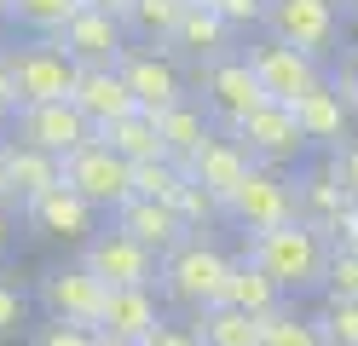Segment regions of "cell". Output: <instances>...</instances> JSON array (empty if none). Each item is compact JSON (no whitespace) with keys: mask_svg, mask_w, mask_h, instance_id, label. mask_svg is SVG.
Returning a JSON list of instances; mask_svg holds the SVG:
<instances>
[{"mask_svg":"<svg viewBox=\"0 0 358 346\" xmlns=\"http://www.w3.org/2000/svg\"><path fill=\"white\" fill-rule=\"evenodd\" d=\"M237 29L226 17H220L214 6H185V17H179V29L168 35V52L179 58V64H191V69H203V64H214V58H226V52H237Z\"/></svg>","mask_w":358,"mask_h":346,"instance_id":"obj_16","label":"cell"},{"mask_svg":"<svg viewBox=\"0 0 358 346\" xmlns=\"http://www.w3.org/2000/svg\"><path fill=\"white\" fill-rule=\"evenodd\" d=\"M324 300H358V254H352V248H335V254H329Z\"/></svg>","mask_w":358,"mask_h":346,"instance_id":"obj_35","label":"cell"},{"mask_svg":"<svg viewBox=\"0 0 358 346\" xmlns=\"http://www.w3.org/2000/svg\"><path fill=\"white\" fill-rule=\"evenodd\" d=\"M24 329H29V294L0 271V340H17Z\"/></svg>","mask_w":358,"mask_h":346,"instance_id":"obj_34","label":"cell"},{"mask_svg":"<svg viewBox=\"0 0 358 346\" xmlns=\"http://www.w3.org/2000/svg\"><path fill=\"white\" fill-rule=\"evenodd\" d=\"M318 323H324L329 346H358V300H324Z\"/></svg>","mask_w":358,"mask_h":346,"instance_id":"obj_33","label":"cell"},{"mask_svg":"<svg viewBox=\"0 0 358 346\" xmlns=\"http://www.w3.org/2000/svg\"><path fill=\"white\" fill-rule=\"evenodd\" d=\"M179 185H185V168L173 156H156V161H139L133 168V196H156V202H173Z\"/></svg>","mask_w":358,"mask_h":346,"instance_id":"obj_31","label":"cell"},{"mask_svg":"<svg viewBox=\"0 0 358 346\" xmlns=\"http://www.w3.org/2000/svg\"><path fill=\"white\" fill-rule=\"evenodd\" d=\"M0 145H6V122H0Z\"/></svg>","mask_w":358,"mask_h":346,"instance_id":"obj_50","label":"cell"},{"mask_svg":"<svg viewBox=\"0 0 358 346\" xmlns=\"http://www.w3.org/2000/svg\"><path fill=\"white\" fill-rule=\"evenodd\" d=\"M266 35L324 64L335 58V41H341V0H272L266 6Z\"/></svg>","mask_w":358,"mask_h":346,"instance_id":"obj_6","label":"cell"},{"mask_svg":"<svg viewBox=\"0 0 358 346\" xmlns=\"http://www.w3.org/2000/svg\"><path fill=\"white\" fill-rule=\"evenodd\" d=\"M162 317H168V300L156 294V289H110L99 329L104 335H122V340H145Z\"/></svg>","mask_w":358,"mask_h":346,"instance_id":"obj_23","label":"cell"},{"mask_svg":"<svg viewBox=\"0 0 358 346\" xmlns=\"http://www.w3.org/2000/svg\"><path fill=\"white\" fill-rule=\"evenodd\" d=\"M191 6H214V0H191Z\"/></svg>","mask_w":358,"mask_h":346,"instance_id":"obj_48","label":"cell"},{"mask_svg":"<svg viewBox=\"0 0 358 346\" xmlns=\"http://www.w3.org/2000/svg\"><path fill=\"white\" fill-rule=\"evenodd\" d=\"M196 104L214 115L220 133H231L243 115H255L266 104V87H260V75L249 69L243 52H226V58H214V64L196 69Z\"/></svg>","mask_w":358,"mask_h":346,"instance_id":"obj_3","label":"cell"},{"mask_svg":"<svg viewBox=\"0 0 358 346\" xmlns=\"http://www.w3.org/2000/svg\"><path fill=\"white\" fill-rule=\"evenodd\" d=\"M6 52H12V46H6ZM17 110H24V99H17V81H12L6 58H0V122L12 127V115H17Z\"/></svg>","mask_w":358,"mask_h":346,"instance_id":"obj_41","label":"cell"},{"mask_svg":"<svg viewBox=\"0 0 358 346\" xmlns=\"http://www.w3.org/2000/svg\"><path fill=\"white\" fill-rule=\"evenodd\" d=\"M266 6H272V0H214V12L226 17L237 35H243V29H255V23L266 29Z\"/></svg>","mask_w":358,"mask_h":346,"instance_id":"obj_37","label":"cell"},{"mask_svg":"<svg viewBox=\"0 0 358 346\" xmlns=\"http://www.w3.org/2000/svg\"><path fill=\"white\" fill-rule=\"evenodd\" d=\"M249 168H255V161H249V150H243L231 133H214L208 145H203V156H196L185 173L203 185V191H214L220 202H231V196H237V185L249 179Z\"/></svg>","mask_w":358,"mask_h":346,"instance_id":"obj_22","label":"cell"},{"mask_svg":"<svg viewBox=\"0 0 358 346\" xmlns=\"http://www.w3.org/2000/svg\"><path fill=\"white\" fill-rule=\"evenodd\" d=\"M352 208V196L341 191V179L329 173V161H318V168H295V219L312 225V231H329L341 225V214Z\"/></svg>","mask_w":358,"mask_h":346,"instance_id":"obj_17","label":"cell"},{"mask_svg":"<svg viewBox=\"0 0 358 346\" xmlns=\"http://www.w3.org/2000/svg\"><path fill=\"white\" fill-rule=\"evenodd\" d=\"M243 58H249V69L260 75V87H266V99H272V104H301L306 92H318L329 81L318 58H306V52H295V46H283L272 35H260Z\"/></svg>","mask_w":358,"mask_h":346,"instance_id":"obj_11","label":"cell"},{"mask_svg":"<svg viewBox=\"0 0 358 346\" xmlns=\"http://www.w3.org/2000/svg\"><path fill=\"white\" fill-rule=\"evenodd\" d=\"M341 17H352V23H358V0H341Z\"/></svg>","mask_w":358,"mask_h":346,"instance_id":"obj_47","label":"cell"},{"mask_svg":"<svg viewBox=\"0 0 358 346\" xmlns=\"http://www.w3.org/2000/svg\"><path fill=\"white\" fill-rule=\"evenodd\" d=\"M52 41L64 46V58H70L76 69H116L127 58V46H133L127 23L110 17V12H99V6H81Z\"/></svg>","mask_w":358,"mask_h":346,"instance_id":"obj_13","label":"cell"},{"mask_svg":"<svg viewBox=\"0 0 358 346\" xmlns=\"http://www.w3.org/2000/svg\"><path fill=\"white\" fill-rule=\"evenodd\" d=\"M0 156H6V185H12V208L35 202L41 191H52V185H64V161L24 145V138L6 133V145H0Z\"/></svg>","mask_w":358,"mask_h":346,"instance_id":"obj_21","label":"cell"},{"mask_svg":"<svg viewBox=\"0 0 358 346\" xmlns=\"http://www.w3.org/2000/svg\"><path fill=\"white\" fill-rule=\"evenodd\" d=\"M110 219H116L127 237H139V243L156 254V260H162L168 248H179V243L191 237V231H185V219H179V208H173V202H156V196H133V202H122Z\"/></svg>","mask_w":358,"mask_h":346,"instance_id":"obj_18","label":"cell"},{"mask_svg":"<svg viewBox=\"0 0 358 346\" xmlns=\"http://www.w3.org/2000/svg\"><path fill=\"white\" fill-rule=\"evenodd\" d=\"M329 243H335V248H352V254H358V202H352L347 214H341V225L329 231Z\"/></svg>","mask_w":358,"mask_h":346,"instance_id":"obj_42","label":"cell"},{"mask_svg":"<svg viewBox=\"0 0 358 346\" xmlns=\"http://www.w3.org/2000/svg\"><path fill=\"white\" fill-rule=\"evenodd\" d=\"M0 58H6V35H0Z\"/></svg>","mask_w":358,"mask_h":346,"instance_id":"obj_51","label":"cell"},{"mask_svg":"<svg viewBox=\"0 0 358 346\" xmlns=\"http://www.w3.org/2000/svg\"><path fill=\"white\" fill-rule=\"evenodd\" d=\"M99 145H110L122 161H156V156H168L162 150V127H156V115H145V110H133V115H122V122H110V127H99L93 133Z\"/></svg>","mask_w":358,"mask_h":346,"instance_id":"obj_26","label":"cell"},{"mask_svg":"<svg viewBox=\"0 0 358 346\" xmlns=\"http://www.w3.org/2000/svg\"><path fill=\"white\" fill-rule=\"evenodd\" d=\"M17 214L29 219V231L35 237H58V243H87L99 231V208L87 202V196H76L70 185H52V191H41L35 202H24Z\"/></svg>","mask_w":358,"mask_h":346,"instance_id":"obj_15","label":"cell"},{"mask_svg":"<svg viewBox=\"0 0 358 346\" xmlns=\"http://www.w3.org/2000/svg\"><path fill=\"white\" fill-rule=\"evenodd\" d=\"M12 231H17V219H12V202H0V260L12 254Z\"/></svg>","mask_w":358,"mask_h":346,"instance_id":"obj_43","label":"cell"},{"mask_svg":"<svg viewBox=\"0 0 358 346\" xmlns=\"http://www.w3.org/2000/svg\"><path fill=\"white\" fill-rule=\"evenodd\" d=\"M243 254H249V260L272 277L289 300H301V294H318V289H324V271H329L335 243L324 237V231L289 219V225H278V231L249 237V248H243Z\"/></svg>","mask_w":358,"mask_h":346,"instance_id":"obj_1","label":"cell"},{"mask_svg":"<svg viewBox=\"0 0 358 346\" xmlns=\"http://www.w3.org/2000/svg\"><path fill=\"white\" fill-rule=\"evenodd\" d=\"M173 208H179V219H185V231H208V225L226 219V202H220L214 191H203V185H196L191 173H185V185H179Z\"/></svg>","mask_w":358,"mask_h":346,"instance_id":"obj_32","label":"cell"},{"mask_svg":"<svg viewBox=\"0 0 358 346\" xmlns=\"http://www.w3.org/2000/svg\"><path fill=\"white\" fill-rule=\"evenodd\" d=\"M283 289L266 277L249 254H237V266H231V277H226V294H220V306H231V312H249V317H272L278 306H283Z\"/></svg>","mask_w":358,"mask_h":346,"instance_id":"obj_25","label":"cell"},{"mask_svg":"<svg viewBox=\"0 0 358 346\" xmlns=\"http://www.w3.org/2000/svg\"><path fill=\"white\" fill-rule=\"evenodd\" d=\"M0 23H6V0H0Z\"/></svg>","mask_w":358,"mask_h":346,"instance_id":"obj_49","label":"cell"},{"mask_svg":"<svg viewBox=\"0 0 358 346\" xmlns=\"http://www.w3.org/2000/svg\"><path fill=\"white\" fill-rule=\"evenodd\" d=\"M29 346H99V329H87V323H58V317H47V323H35Z\"/></svg>","mask_w":358,"mask_h":346,"instance_id":"obj_36","label":"cell"},{"mask_svg":"<svg viewBox=\"0 0 358 346\" xmlns=\"http://www.w3.org/2000/svg\"><path fill=\"white\" fill-rule=\"evenodd\" d=\"M116 69H122V81L133 87V99H139L145 115H162V110L191 99V92H185V64H179L168 46H139V41H133Z\"/></svg>","mask_w":358,"mask_h":346,"instance_id":"obj_12","label":"cell"},{"mask_svg":"<svg viewBox=\"0 0 358 346\" xmlns=\"http://www.w3.org/2000/svg\"><path fill=\"white\" fill-rule=\"evenodd\" d=\"M324 161H329V173L341 179V191L358 202V138H352V145H341L335 156H324Z\"/></svg>","mask_w":358,"mask_h":346,"instance_id":"obj_40","label":"cell"},{"mask_svg":"<svg viewBox=\"0 0 358 346\" xmlns=\"http://www.w3.org/2000/svg\"><path fill=\"white\" fill-rule=\"evenodd\" d=\"M87 6H99V12H110V17H122V23H127V12H133V0H87Z\"/></svg>","mask_w":358,"mask_h":346,"instance_id":"obj_44","label":"cell"},{"mask_svg":"<svg viewBox=\"0 0 358 346\" xmlns=\"http://www.w3.org/2000/svg\"><path fill=\"white\" fill-rule=\"evenodd\" d=\"M35 300H41V312L58 317V323H87V329H99L110 289H104L81 260H70V266H47V271H41Z\"/></svg>","mask_w":358,"mask_h":346,"instance_id":"obj_10","label":"cell"},{"mask_svg":"<svg viewBox=\"0 0 358 346\" xmlns=\"http://www.w3.org/2000/svg\"><path fill=\"white\" fill-rule=\"evenodd\" d=\"M226 219L243 237H260V231H278L295 219V173L283 168H249V179L237 185V196L226 202Z\"/></svg>","mask_w":358,"mask_h":346,"instance_id":"obj_8","label":"cell"},{"mask_svg":"<svg viewBox=\"0 0 358 346\" xmlns=\"http://www.w3.org/2000/svg\"><path fill=\"white\" fill-rule=\"evenodd\" d=\"M6 69H12L17 99H24V104H58V99H70V92H76V75H81V69L64 58V46H58L52 35L17 41L12 52H6Z\"/></svg>","mask_w":358,"mask_h":346,"instance_id":"obj_7","label":"cell"},{"mask_svg":"<svg viewBox=\"0 0 358 346\" xmlns=\"http://www.w3.org/2000/svg\"><path fill=\"white\" fill-rule=\"evenodd\" d=\"M81 266L99 277L104 289H156V254L139 243V237H127V231L110 219V225H99L93 237L81 243Z\"/></svg>","mask_w":358,"mask_h":346,"instance_id":"obj_5","label":"cell"},{"mask_svg":"<svg viewBox=\"0 0 358 346\" xmlns=\"http://www.w3.org/2000/svg\"><path fill=\"white\" fill-rule=\"evenodd\" d=\"M191 0H133L127 12V35L139 46H168V35L179 29V17H185Z\"/></svg>","mask_w":358,"mask_h":346,"instance_id":"obj_29","label":"cell"},{"mask_svg":"<svg viewBox=\"0 0 358 346\" xmlns=\"http://www.w3.org/2000/svg\"><path fill=\"white\" fill-rule=\"evenodd\" d=\"M203 346H260V317L249 312H231V306H208V312H191Z\"/></svg>","mask_w":358,"mask_h":346,"instance_id":"obj_28","label":"cell"},{"mask_svg":"<svg viewBox=\"0 0 358 346\" xmlns=\"http://www.w3.org/2000/svg\"><path fill=\"white\" fill-rule=\"evenodd\" d=\"M156 127H162V150L179 161V168H191V161L203 156V145L220 133V127H214V115L196 104V99H185V104L162 110V115H156Z\"/></svg>","mask_w":358,"mask_h":346,"instance_id":"obj_24","label":"cell"},{"mask_svg":"<svg viewBox=\"0 0 358 346\" xmlns=\"http://www.w3.org/2000/svg\"><path fill=\"white\" fill-rule=\"evenodd\" d=\"M329 87L341 92V104L358 115V46H347V52H341V69L329 75Z\"/></svg>","mask_w":358,"mask_h":346,"instance_id":"obj_39","label":"cell"},{"mask_svg":"<svg viewBox=\"0 0 358 346\" xmlns=\"http://www.w3.org/2000/svg\"><path fill=\"white\" fill-rule=\"evenodd\" d=\"M64 185L76 196H87L99 214H116L122 202H133V161H122L110 145H81L76 156H64Z\"/></svg>","mask_w":358,"mask_h":346,"instance_id":"obj_9","label":"cell"},{"mask_svg":"<svg viewBox=\"0 0 358 346\" xmlns=\"http://www.w3.org/2000/svg\"><path fill=\"white\" fill-rule=\"evenodd\" d=\"M99 346H145V340H122V335H104L99 329Z\"/></svg>","mask_w":358,"mask_h":346,"instance_id":"obj_45","label":"cell"},{"mask_svg":"<svg viewBox=\"0 0 358 346\" xmlns=\"http://www.w3.org/2000/svg\"><path fill=\"white\" fill-rule=\"evenodd\" d=\"M87 0H6V23H17L24 35H58Z\"/></svg>","mask_w":358,"mask_h":346,"instance_id":"obj_30","label":"cell"},{"mask_svg":"<svg viewBox=\"0 0 358 346\" xmlns=\"http://www.w3.org/2000/svg\"><path fill=\"white\" fill-rule=\"evenodd\" d=\"M231 138L243 150H249V161L255 168H301L306 161V133H301V122H295V104H272L266 99L255 115H243V122L231 127Z\"/></svg>","mask_w":358,"mask_h":346,"instance_id":"obj_4","label":"cell"},{"mask_svg":"<svg viewBox=\"0 0 358 346\" xmlns=\"http://www.w3.org/2000/svg\"><path fill=\"white\" fill-rule=\"evenodd\" d=\"M145 346H203V335H196L191 317H162V323L145 335Z\"/></svg>","mask_w":358,"mask_h":346,"instance_id":"obj_38","label":"cell"},{"mask_svg":"<svg viewBox=\"0 0 358 346\" xmlns=\"http://www.w3.org/2000/svg\"><path fill=\"white\" fill-rule=\"evenodd\" d=\"M12 138H24V145H35V150H47V156H76L81 145H93V122L70 104V99H58V104H24L12 115V127H6Z\"/></svg>","mask_w":358,"mask_h":346,"instance_id":"obj_14","label":"cell"},{"mask_svg":"<svg viewBox=\"0 0 358 346\" xmlns=\"http://www.w3.org/2000/svg\"><path fill=\"white\" fill-rule=\"evenodd\" d=\"M231 254L220 248L208 231H191L179 248H168L162 254V266H156V294L168 300V306H179V312H208V306H220V294H226V277H231Z\"/></svg>","mask_w":358,"mask_h":346,"instance_id":"obj_2","label":"cell"},{"mask_svg":"<svg viewBox=\"0 0 358 346\" xmlns=\"http://www.w3.org/2000/svg\"><path fill=\"white\" fill-rule=\"evenodd\" d=\"M0 202H12V185H6V156H0Z\"/></svg>","mask_w":358,"mask_h":346,"instance_id":"obj_46","label":"cell"},{"mask_svg":"<svg viewBox=\"0 0 358 346\" xmlns=\"http://www.w3.org/2000/svg\"><path fill=\"white\" fill-rule=\"evenodd\" d=\"M70 104L87 115V122H93V133L139 110L133 87L122 81V69H81V75H76V92H70Z\"/></svg>","mask_w":358,"mask_h":346,"instance_id":"obj_20","label":"cell"},{"mask_svg":"<svg viewBox=\"0 0 358 346\" xmlns=\"http://www.w3.org/2000/svg\"><path fill=\"white\" fill-rule=\"evenodd\" d=\"M295 122H301V133H306V145L324 150V156H335L341 145H352V138H358V133H352V110L341 104V92H335L329 81L295 104Z\"/></svg>","mask_w":358,"mask_h":346,"instance_id":"obj_19","label":"cell"},{"mask_svg":"<svg viewBox=\"0 0 358 346\" xmlns=\"http://www.w3.org/2000/svg\"><path fill=\"white\" fill-rule=\"evenodd\" d=\"M260 346H329L318 312H301L295 300H283L272 317H260Z\"/></svg>","mask_w":358,"mask_h":346,"instance_id":"obj_27","label":"cell"}]
</instances>
